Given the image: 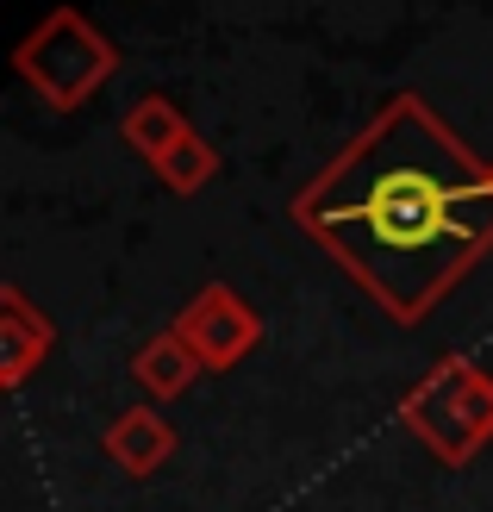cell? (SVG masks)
<instances>
[{
	"label": "cell",
	"instance_id": "6da1fadb",
	"mask_svg": "<svg viewBox=\"0 0 493 512\" xmlns=\"http://www.w3.org/2000/svg\"><path fill=\"white\" fill-rule=\"evenodd\" d=\"M288 213L387 319L419 325L493 250V163L400 88Z\"/></svg>",
	"mask_w": 493,
	"mask_h": 512
},
{
	"label": "cell",
	"instance_id": "7a4b0ae2",
	"mask_svg": "<svg viewBox=\"0 0 493 512\" xmlns=\"http://www.w3.org/2000/svg\"><path fill=\"white\" fill-rule=\"evenodd\" d=\"M394 419L431 450V463L469 469L493 444V375L475 356H444L400 394Z\"/></svg>",
	"mask_w": 493,
	"mask_h": 512
},
{
	"label": "cell",
	"instance_id": "3957f363",
	"mask_svg": "<svg viewBox=\"0 0 493 512\" xmlns=\"http://www.w3.org/2000/svg\"><path fill=\"white\" fill-rule=\"evenodd\" d=\"M13 75L50 113H82L119 75V44L100 32L82 7H50L32 32L13 44Z\"/></svg>",
	"mask_w": 493,
	"mask_h": 512
},
{
	"label": "cell",
	"instance_id": "277c9868",
	"mask_svg": "<svg viewBox=\"0 0 493 512\" xmlns=\"http://www.w3.org/2000/svg\"><path fill=\"white\" fill-rule=\"evenodd\" d=\"M169 331L194 350V363L206 375H225V369H238L244 356L263 344V313H256L231 281H206V288L169 319Z\"/></svg>",
	"mask_w": 493,
	"mask_h": 512
},
{
	"label": "cell",
	"instance_id": "5b68a950",
	"mask_svg": "<svg viewBox=\"0 0 493 512\" xmlns=\"http://www.w3.org/2000/svg\"><path fill=\"white\" fill-rule=\"evenodd\" d=\"M50 350H57L50 313H38L32 294H25L19 281H7V288H0V388H25Z\"/></svg>",
	"mask_w": 493,
	"mask_h": 512
},
{
	"label": "cell",
	"instance_id": "8992f818",
	"mask_svg": "<svg viewBox=\"0 0 493 512\" xmlns=\"http://www.w3.org/2000/svg\"><path fill=\"white\" fill-rule=\"evenodd\" d=\"M175 425H169V413H163V406H125V413L107 425V431H100V450H107L113 456V463L125 469V475H157L163 463H169V456H175Z\"/></svg>",
	"mask_w": 493,
	"mask_h": 512
},
{
	"label": "cell",
	"instance_id": "52a82bcc",
	"mask_svg": "<svg viewBox=\"0 0 493 512\" xmlns=\"http://www.w3.org/2000/svg\"><path fill=\"white\" fill-rule=\"evenodd\" d=\"M188 132H194V125H188V113H181L169 94H144V100H132V107L119 113V138H125V150H132V157H144L150 169H157Z\"/></svg>",
	"mask_w": 493,
	"mask_h": 512
},
{
	"label": "cell",
	"instance_id": "ba28073f",
	"mask_svg": "<svg viewBox=\"0 0 493 512\" xmlns=\"http://www.w3.org/2000/svg\"><path fill=\"white\" fill-rule=\"evenodd\" d=\"M132 381L150 394V406H169V400H181L200 381V363H194V350L175 338V331H157L138 356H132Z\"/></svg>",
	"mask_w": 493,
	"mask_h": 512
},
{
	"label": "cell",
	"instance_id": "9c48e42d",
	"mask_svg": "<svg viewBox=\"0 0 493 512\" xmlns=\"http://www.w3.org/2000/svg\"><path fill=\"white\" fill-rule=\"evenodd\" d=\"M150 175H157L169 194L188 200V194H200V188H213V182H219V150H213V138L188 132V138H181V144H175V150H169V157L150 169Z\"/></svg>",
	"mask_w": 493,
	"mask_h": 512
}]
</instances>
